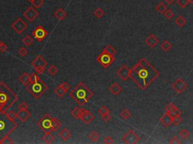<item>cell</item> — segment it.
Instances as JSON below:
<instances>
[{
    "instance_id": "46",
    "label": "cell",
    "mask_w": 193,
    "mask_h": 144,
    "mask_svg": "<svg viewBox=\"0 0 193 144\" xmlns=\"http://www.w3.org/2000/svg\"><path fill=\"white\" fill-rule=\"evenodd\" d=\"M169 143L171 144H179L181 143V141L177 137H173L171 140H169Z\"/></svg>"
},
{
    "instance_id": "3",
    "label": "cell",
    "mask_w": 193,
    "mask_h": 144,
    "mask_svg": "<svg viewBox=\"0 0 193 144\" xmlns=\"http://www.w3.org/2000/svg\"><path fill=\"white\" fill-rule=\"evenodd\" d=\"M94 95V93L82 82H80L70 92V96L80 106L88 102Z\"/></svg>"
},
{
    "instance_id": "50",
    "label": "cell",
    "mask_w": 193,
    "mask_h": 144,
    "mask_svg": "<svg viewBox=\"0 0 193 144\" xmlns=\"http://www.w3.org/2000/svg\"><path fill=\"white\" fill-rule=\"evenodd\" d=\"M19 107V110H27L28 105L26 102L23 101L19 104V107Z\"/></svg>"
},
{
    "instance_id": "43",
    "label": "cell",
    "mask_w": 193,
    "mask_h": 144,
    "mask_svg": "<svg viewBox=\"0 0 193 144\" xmlns=\"http://www.w3.org/2000/svg\"><path fill=\"white\" fill-rule=\"evenodd\" d=\"M6 113L8 115V117H9L11 119H12V120L15 121V119L18 118V117H17V113L14 112L13 111H8Z\"/></svg>"
},
{
    "instance_id": "9",
    "label": "cell",
    "mask_w": 193,
    "mask_h": 144,
    "mask_svg": "<svg viewBox=\"0 0 193 144\" xmlns=\"http://www.w3.org/2000/svg\"><path fill=\"white\" fill-rule=\"evenodd\" d=\"M140 140V137L134 132V131L130 129L122 137V140L125 143L127 144H135L137 143Z\"/></svg>"
},
{
    "instance_id": "30",
    "label": "cell",
    "mask_w": 193,
    "mask_h": 144,
    "mask_svg": "<svg viewBox=\"0 0 193 144\" xmlns=\"http://www.w3.org/2000/svg\"><path fill=\"white\" fill-rule=\"evenodd\" d=\"M175 23L179 28H182L183 26H185L186 23V20L183 16H179L175 20Z\"/></svg>"
},
{
    "instance_id": "22",
    "label": "cell",
    "mask_w": 193,
    "mask_h": 144,
    "mask_svg": "<svg viewBox=\"0 0 193 144\" xmlns=\"http://www.w3.org/2000/svg\"><path fill=\"white\" fill-rule=\"evenodd\" d=\"M59 136L63 141L66 142L71 137V132L66 128H64L59 133Z\"/></svg>"
},
{
    "instance_id": "23",
    "label": "cell",
    "mask_w": 193,
    "mask_h": 144,
    "mask_svg": "<svg viewBox=\"0 0 193 144\" xmlns=\"http://www.w3.org/2000/svg\"><path fill=\"white\" fill-rule=\"evenodd\" d=\"M66 15H67V13L66 12V11L64 10V9L61 8H58V10L56 11L54 14V17H56L59 20H63L64 19H65Z\"/></svg>"
},
{
    "instance_id": "15",
    "label": "cell",
    "mask_w": 193,
    "mask_h": 144,
    "mask_svg": "<svg viewBox=\"0 0 193 144\" xmlns=\"http://www.w3.org/2000/svg\"><path fill=\"white\" fill-rule=\"evenodd\" d=\"M165 112L168 113L172 117L174 116H181L182 112L173 104V103H169L165 107Z\"/></svg>"
},
{
    "instance_id": "37",
    "label": "cell",
    "mask_w": 193,
    "mask_h": 144,
    "mask_svg": "<svg viewBox=\"0 0 193 144\" xmlns=\"http://www.w3.org/2000/svg\"><path fill=\"white\" fill-rule=\"evenodd\" d=\"M30 83H34V82H36L40 80V77L39 76V74L37 73H31L30 74Z\"/></svg>"
},
{
    "instance_id": "14",
    "label": "cell",
    "mask_w": 193,
    "mask_h": 144,
    "mask_svg": "<svg viewBox=\"0 0 193 144\" xmlns=\"http://www.w3.org/2000/svg\"><path fill=\"white\" fill-rule=\"evenodd\" d=\"M23 15L28 21L33 22L36 20V17L39 16V12L34 8V7H29L23 13Z\"/></svg>"
},
{
    "instance_id": "45",
    "label": "cell",
    "mask_w": 193,
    "mask_h": 144,
    "mask_svg": "<svg viewBox=\"0 0 193 144\" xmlns=\"http://www.w3.org/2000/svg\"><path fill=\"white\" fill-rule=\"evenodd\" d=\"M101 119H103L104 123H108L112 119V115L110 114V113H106V114L101 116Z\"/></svg>"
},
{
    "instance_id": "20",
    "label": "cell",
    "mask_w": 193,
    "mask_h": 144,
    "mask_svg": "<svg viewBox=\"0 0 193 144\" xmlns=\"http://www.w3.org/2000/svg\"><path fill=\"white\" fill-rule=\"evenodd\" d=\"M109 90H110V92L114 95H119L120 93L122 91V88H121V86L119 84L116 82H114L113 83H112L110 86L109 87Z\"/></svg>"
},
{
    "instance_id": "38",
    "label": "cell",
    "mask_w": 193,
    "mask_h": 144,
    "mask_svg": "<svg viewBox=\"0 0 193 144\" xmlns=\"http://www.w3.org/2000/svg\"><path fill=\"white\" fill-rule=\"evenodd\" d=\"M98 113H99L101 116H103V115H105L106 114V113H110V109L108 108L107 107H106V106H102V107L98 110Z\"/></svg>"
},
{
    "instance_id": "33",
    "label": "cell",
    "mask_w": 193,
    "mask_h": 144,
    "mask_svg": "<svg viewBox=\"0 0 193 144\" xmlns=\"http://www.w3.org/2000/svg\"><path fill=\"white\" fill-rule=\"evenodd\" d=\"M48 72L51 76H54L58 72V68L54 65H51L48 68Z\"/></svg>"
},
{
    "instance_id": "25",
    "label": "cell",
    "mask_w": 193,
    "mask_h": 144,
    "mask_svg": "<svg viewBox=\"0 0 193 144\" xmlns=\"http://www.w3.org/2000/svg\"><path fill=\"white\" fill-rule=\"evenodd\" d=\"M131 115H132L131 112L128 109L124 108L123 110L120 112L119 116L122 119H124V120H127V119H129L131 118Z\"/></svg>"
},
{
    "instance_id": "21",
    "label": "cell",
    "mask_w": 193,
    "mask_h": 144,
    "mask_svg": "<svg viewBox=\"0 0 193 144\" xmlns=\"http://www.w3.org/2000/svg\"><path fill=\"white\" fill-rule=\"evenodd\" d=\"M84 112H85V109L81 108V107H75L72 109V111H71L70 114L72 117H74L76 119H81L82 115H83Z\"/></svg>"
},
{
    "instance_id": "5",
    "label": "cell",
    "mask_w": 193,
    "mask_h": 144,
    "mask_svg": "<svg viewBox=\"0 0 193 144\" xmlns=\"http://www.w3.org/2000/svg\"><path fill=\"white\" fill-rule=\"evenodd\" d=\"M37 126L45 133L57 131L60 128L61 123L55 117H51L49 114H45L37 122Z\"/></svg>"
},
{
    "instance_id": "16",
    "label": "cell",
    "mask_w": 193,
    "mask_h": 144,
    "mask_svg": "<svg viewBox=\"0 0 193 144\" xmlns=\"http://www.w3.org/2000/svg\"><path fill=\"white\" fill-rule=\"evenodd\" d=\"M160 123L163 125L165 128L169 127L171 124H173V117L168 113L166 112L159 119Z\"/></svg>"
},
{
    "instance_id": "55",
    "label": "cell",
    "mask_w": 193,
    "mask_h": 144,
    "mask_svg": "<svg viewBox=\"0 0 193 144\" xmlns=\"http://www.w3.org/2000/svg\"><path fill=\"white\" fill-rule=\"evenodd\" d=\"M2 44V42H1V40H0V45Z\"/></svg>"
},
{
    "instance_id": "29",
    "label": "cell",
    "mask_w": 193,
    "mask_h": 144,
    "mask_svg": "<svg viewBox=\"0 0 193 144\" xmlns=\"http://www.w3.org/2000/svg\"><path fill=\"white\" fill-rule=\"evenodd\" d=\"M88 138L91 140V141L95 143L100 139V134H98L97 131H94L91 132V134L88 135Z\"/></svg>"
},
{
    "instance_id": "17",
    "label": "cell",
    "mask_w": 193,
    "mask_h": 144,
    "mask_svg": "<svg viewBox=\"0 0 193 144\" xmlns=\"http://www.w3.org/2000/svg\"><path fill=\"white\" fill-rule=\"evenodd\" d=\"M17 117L22 123H25L31 117V113L28 110H19L17 113Z\"/></svg>"
},
{
    "instance_id": "35",
    "label": "cell",
    "mask_w": 193,
    "mask_h": 144,
    "mask_svg": "<svg viewBox=\"0 0 193 144\" xmlns=\"http://www.w3.org/2000/svg\"><path fill=\"white\" fill-rule=\"evenodd\" d=\"M93 14L97 18H101L105 14V12H104V11L101 8H98L93 12Z\"/></svg>"
},
{
    "instance_id": "4",
    "label": "cell",
    "mask_w": 193,
    "mask_h": 144,
    "mask_svg": "<svg viewBox=\"0 0 193 144\" xmlns=\"http://www.w3.org/2000/svg\"><path fill=\"white\" fill-rule=\"evenodd\" d=\"M18 127L14 120L11 119L6 113L0 111V144L6 137L9 136Z\"/></svg>"
},
{
    "instance_id": "32",
    "label": "cell",
    "mask_w": 193,
    "mask_h": 144,
    "mask_svg": "<svg viewBox=\"0 0 193 144\" xmlns=\"http://www.w3.org/2000/svg\"><path fill=\"white\" fill-rule=\"evenodd\" d=\"M22 43L26 47H29V46H30L33 43V38L31 36L26 35L22 39Z\"/></svg>"
},
{
    "instance_id": "40",
    "label": "cell",
    "mask_w": 193,
    "mask_h": 144,
    "mask_svg": "<svg viewBox=\"0 0 193 144\" xmlns=\"http://www.w3.org/2000/svg\"><path fill=\"white\" fill-rule=\"evenodd\" d=\"M183 120L181 116H174L173 117V125H178L180 124V123Z\"/></svg>"
},
{
    "instance_id": "51",
    "label": "cell",
    "mask_w": 193,
    "mask_h": 144,
    "mask_svg": "<svg viewBox=\"0 0 193 144\" xmlns=\"http://www.w3.org/2000/svg\"><path fill=\"white\" fill-rule=\"evenodd\" d=\"M7 50H8V46L6 45L5 44L2 42V44L0 45V52L5 53V52L7 51Z\"/></svg>"
},
{
    "instance_id": "1",
    "label": "cell",
    "mask_w": 193,
    "mask_h": 144,
    "mask_svg": "<svg viewBox=\"0 0 193 144\" xmlns=\"http://www.w3.org/2000/svg\"><path fill=\"white\" fill-rule=\"evenodd\" d=\"M160 72L145 59L142 58L131 68V79L140 89L145 90L159 77Z\"/></svg>"
},
{
    "instance_id": "2",
    "label": "cell",
    "mask_w": 193,
    "mask_h": 144,
    "mask_svg": "<svg viewBox=\"0 0 193 144\" xmlns=\"http://www.w3.org/2000/svg\"><path fill=\"white\" fill-rule=\"evenodd\" d=\"M18 100V95L4 82H0V111L7 113Z\"/></svg>"
},
{
    "instance_id": "47",
    "label": "cell",
    "mask_w": 193,
    "mask_h": 144,
    "mask_svg": "<svg viewBox=\"0 0 193 144\" xmlns=\"http://www.w3.org/2000/svg\"><path fill=\"white\" fill-rule=\"evenodd\" d=\"M104 143L106 144H112L114 143V140L112 137L110 136L106 137L104 139Z\"/></svg>"
},
{
    "instance_id": "42",
    "label": "cell",
    "mask_w": 193,
    "mask_h": 144,
    "mask_svg": "<svg viewBox=\"0 0 193 144\" xmlns=\"http://www.w3.org/2000/svg\"><path fill=\"white\" fill-rule=\"evenodd\" d=\"M164 16H165V17L167 20H171V18H173V12L171 10H170V9H167V10L164 13Z\"/></svg>"
},
{
    "instance_id": "19",
    "label": "cell",
    "mask_w": 193,
    "mask_h": 144,
    "mask_svg": "<svg viewBox=\"0 0 193 144\" xmlns=\"http://www.w3.org/2000/svg\"><path fill=\"white\" fill-rule=\"evenodd\" d=\"M94 115L92 114L90 111H87V110L85 109V112H84L82 118H81V120H82L85 125H88L91 123H92V122L94 121Z\"/></svg>"
},
{
    "instance_id": "28",
    "label": "cell",
    "mask_w": 193,
    "mask_h": 144,
    "mask_svg": "<svg viewBox=\"0 0 193 144\" xmlns=\"http://www.w3.org/2000/svg\"><path fill=\"white\" fill-rule=\"evenodd\" d=\"M155 10L158 13H159L160 14H164V13L167 10V6H166L165 4H164L163 2H159L158 5H156L155 7Z\"/></svg>"
},
{
    "instance_id": "39",
    "label": "cell",
    "mask_w": 193,
    "mask_h": 144,
    "mask_svg": "<svg viewBox=\"0 0 193 144\" xmlns=\"http://www.w3.org/2000/svg\"><path fill=\"white\" fill-rule=\"evenodd\" d=\"M32 4L34 8H39L44 5V0H34Z\"/></svg>"
},
{
    "instance_id": "7",
    "label": "cell",
    "mask_w": 193,
    "mask_h": 144,
    "mask_svg": "<svg viewBox=\"0 0 193 144\" xmlns=\"http://www.w3.org/2000/svg\"><path fill=\"white\" fill-rule=\"evenodd\" d=\"M31 66L33 68L36 72L38 74H42L45 70V68L47 67L48 63L47 62L42 58V56H37L35 59L31 62Z\"/></svg>"
},
{
    "instance_id": "11",
    "label": "cell",
    "mask_w": 193,
    "mask_h": 144,
    "mask_svg": "<svg viewBox=\"0 0 193 144\" xmlns=\"http://www.w3.org/2000/svg\"><path fill=\"white\" fill-rule=\"evenodd\" d=\"M131 69H130L128 66L126 65H121L116 71V75L123 81H126L127 79H129L131 77Z\"/></svg>"
},
{
    "instance_id": "12",
    "label": "cell",
    "mask_w": 193,
    "mask_h": 144,
    "mask_svg": "<svg viewBox=\"0 0 193 144\" xmlns=\"http://www.w3.org/2000/svg\"><path fill=\"white\" fill-rule=\"evenodd\" d=\"M171 87L173 90L175 91L177 94H181L186 89H187L188 85L185 81L181 78H178L171 85Z\"/></svg>"
},
{
    "instance_id": "13",
    "label": "cell",
    "mask_w": 193,
    "mask_h": 144,
    "mask_svg": "<svg viewBox=\"0 0 193 144\" xmlns=\"http://www.w3.org/2000/svg\"><path fill=\"white\" fill-rule=\"evenodd\" d=\"M32 35L38 42H42L48 35V32L42 26H38L33 31Z\"/></svg>"
},
{
    "instance_id": "41",
    "label": "cell",
    "mask_w": 193,
    "mask_h": 144,
    "mask_svg": "<svg viewBox=\"0 0 193 144\" xmlns=\"http://www.w3.org/2000/svg\"><path fill=\"white\" fill-rule=\"evenodd\" d=\"M177 3L182 8H185L189 2L188 0H177Z\"/></svg>"
},
{
    "instance_id": "53",
    "label": "cell",
    "mask_w": 193,
    "mask_h": 144,
    "mask_svg": "<svg viewBox=\"0 0 193 144\" xmlns=\"http://www.w3.org/2000/svg\"><path fill=\"white\" fill-rule=\"evenodd\" d=\"M189 1V3H191V4H193V0H188Z\"/></svg>"
},
{
    "instance_id": "44",
    "label": "cell",
    "mask_w": 193,
    "mask_h": 144,
    "mask_svg": "<svg viewBox=\"0 0 193 144\" xmlns=\"http://www.w3.org/2000/svg\"><path fill=\"white\" fill-rule=\"evenodd\" d=\"M18 54L20 56H22V57H24V56H26V54H28V50L26 48H24V47H21V48H19V50H18Z\"/></svg>"
},
{
    "instance_id": "52",
    "label": "cell",
    "mask_w": 193,
    "mask_h": 144,
    "mask_svg": "<svg viewBox=\"0 0 193 144\" xmlns=\"http://www.w3.org/2000/svg\"><path fill=\"white\" fill-rule=\"evenodd\" d=\"M164 1H165V2L167 5H172L173 2H174V0H164Z\"/></svg>"
},
{
    "instance_id": "26",
    "label": "cell",
    "mask_w": 193,
    "mask_h": 144,
    "mask_svg": "<svg viewBox=\"0 0 193 144\" xmlns=\"http://www.w3.org/2000/svg\"><path fill=\"white\" fill-rule=\"evenodd\" d=\"M172 47H173V44H172L169 41H167V40L164 41V42L161 44V46H160L161 49L165 52H168L169 50H171Z\"/></svg>"
},
{
    "instance_id": "36",
    "label": "cell",
    "mask_w": 193,
    "mask_h": 144,
    "mask_svg": "<svg viewBox=\"0 0 193 144\" xmlns=\"http://www.w3.org/2000/svg\"><path fill=\"white\" fill-rule=\"evenodd\" d=\"M104 50H105L106 53H108L109 54H110V55H112V56H115V55L116 54V49H115L113 47H112L111 45L106 46V47L104 48Z\"/></svg>"
},
{
    "instance_id": "24",
    "label": "cell",
    "mask_w": 193,
    "mask_h": 144,
    "mask_svg": "<svg viewBox=\"0 0 193 144\" xmlns=\"http://www.w3.org/2000/svg\"><path fill=\"white\" fill-rule=\"evenodd\" d=\"M19 80H20V82L22 83L23 85L27 86L30 83V74H28L26 72H24L19 77Z\"/></svg>"
},
{
    "instance_id": "48",
    "label": "cell",
    "mask_w": 193,
    "mask_h": 144,
    "mask_svg": "<svg viewBox=\"0 0 193 144\" xmlns=\"http://www.w3.org/2000/svg\"><path fill=\"white\" fill-rule=\"evenodd\" d=\"M60 86H61L62 88H63V89L65 90V92H67L68 90H69V89H70V84H69L68 83H66V82H64V83H62L61 84H60Z\"/></svg>"
},
{
    "instance_id": "10",
    "label": "cell",
    "mask_w": 193,
    "mask_h": 144,
    "mask_svg": "<svg viewBox=\"0 0 193 144\" xmlns=\"http://www.w3.org/2000/svg\"><path fill=\"white\" fill-rule=\"evenodd\" d=\"M12 29L18 34H21L27 29L28 25L21 19V18H17L16 20L12 24Z\"/></svg>"
},
{
    "instance_id": "34",
    "label": "cell",
    "mask_w": 193,
    "mask_h": 144,
    "mask_svg": "<svg viewBox=\"0 0 193 144\" xmlns=\"http://www.w3.org/2000/svg\"><path fill=\"white\" fill-rule=\"evenodd\" d=\"M178 134H179V137H181L182 139H186L190 136V132L188 130H186V128H183L179 131Z\"/></svg>"
},
{
    "instance_id": "8",
    "label": "cell",
    "mask_w": 193,
    "mask_h": 144,
    "mask_svg": "<svg viewBox=\"0 0 193 144\" xmlns=\"http://www.w3.org/2000/svg\"><path fill=\"white\" fill-rule=\"evenodd\" d=\"M115 60H116L115 56L106 53L104 50L98 56V57H97V61H98V63L100 64L105 68H107L110 65H112V63Z\"/></svg>"
},
{
    "instance_id": "27",
    "label": "cell",
    "mask_w": 193,
    "mask_h": 144,
    "mask_svg": "<svg viewBox=\"0 0 193 144\" xmlns=\"http://www.w3.org/2000/svg\"><path fill=\"white\" fill-rule=\"evenodd\" d=\"M42 139L43 140V142L45 143H51L55 138H54V137L52 135L51 133H45V134L42 137Z\"/></svg>"
},
{
    "instance_id": "31",
    "label": "cell",
    "mask_w": 193,
    "mask_h": 144,
    "mask_svg": "<svg viewBox=\"0 0 193 144\" xmlns=\"http://www.w3.org/2000/svg\"><path fill=\"white\" fill-rule=\"evenodd\" d=\"M54 93H55L56 95H58L59 98H62V97H64V95H65L66 92H65V90L62 88L61 86H60V85H58V87L54 89Z\"/></svg>"
},
{
    "instance_id": "6",
    "label": "cell",
    "mask_w": 193,
    "mask_h": 144,
    "mask_svg": "<svg viewBox=\"0 0 193 144\" xmlns=\"http://www.w3.org/2000/svg\"><path fill=\"white\" fill-rule=\"evenodd\" d=\"M26 89L31 94L34 98L39 99L48 91V86L45 83L40 79L39 80L30 83L26 86Z\"/></svg>"
},
{
    "instance_id": "49",
    "label": "cell",
    "mask_w": 193,
    "mask_h": 144,
    "mask_svg": "<svg viewBox=\"0 0 193 144\" xmlns=\"http://www.w3.org/2000/svg\"><path fill=\"white\" fill-rule=\"evenodd\" d=\"M12 143H13V141L11 140L9 136L6 137L5 138H4V140L2 141V144H12Z\"/></svg>"
},
{
    "instance_id": "54",
    "label": "cell",
    "mask_w": 193,
    "mask_h": 144,
    "mask_svg": "<svg viewBox=\"0 0 193 144\" xmlns=\"http://www.w3.org/2000/svg\"><path fill=\"white\" fill-rule=\"evenodd\" d=\"M28 2H30V3H33V1L34 0H27Z\"/></svg>"
},
{
    "instance_id": "18",
    "label": "cell",
    "mask_w": 193,
    "mask_h": 144,
    "mask_svg": "<svg viewBox=\"0 0 193 144\" xmlns=\"http://www.w3.org/2000/svg\"><path fill=\"white\" fill-rule=\"evenodd\" d=\"M146 44L149 46L150 48H154L155 46L157 45L158 44V38L155 35L153 34H151L149 35L145 40Z\"/></svg>"
}]
</instances>
